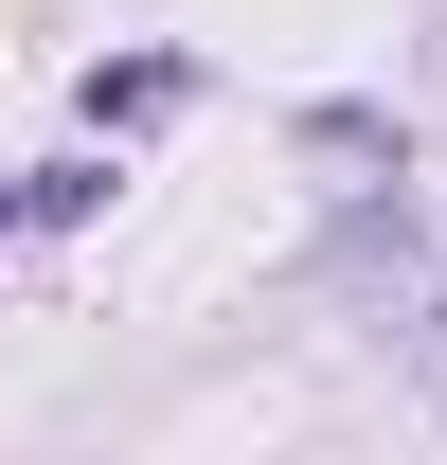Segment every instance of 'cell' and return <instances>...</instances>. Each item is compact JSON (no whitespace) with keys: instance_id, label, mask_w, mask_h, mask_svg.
<instances>
[{"instance_id":"obj_2","label":"cell","mask_w":447,"mask_h":465,"mask_svg":"<svg viewBox=\"0 0 447 465\" xmlns=\"http://www.w3.org/2000/svg\"><path fill=\"white\" fill-rule=\"evenodd\" d=\"M179 108V54H125V72H90V125H162Z\"/></svg>"},{"instance_id":"obj_1","label":"cell","mask_w":447,"mask_h":465,"mask_svg":"<svg viewBox=\"0 0 447 465\" xmlns=\"http://www.w3.org/2000/svg\"><path fill=\"white\" fill-rule=\"evenodd\" d=\"M430 251H447V232H430V197L393 179V197H358V215L323 232V287H340V304H376V322H393V304L430 287Z\"/></svg>"}]
</instances>
